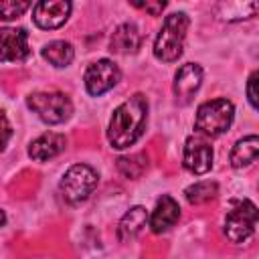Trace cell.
<instances>
[{
	"mask_svg": "<svg viewBox=\"0 0 259 259\" xmlns=\"http://www.w3.org/2000/svg\"><path fill=\"white\" fill-rule=\"evenodd\" d=\"M26 105L45 123H51V125L67 121L73 113L71 99L61 91H34L26 97Z\"/></svg>",
	"mask_w": 259,
	"mask_h": 259,
	"instance_id": "4",
	"label": "cell"
},
{
	"mask_svg": "<svg viewBox=\"0 0 259 259\" xmlns=\"http://www.w3.org/2000/svg\"><path fill=\"white\" fill-rule=\"evenodd\" d=\"M10 138H12V125H10L8 117H6V113L0 109V150L6 148Z\"/></svg>",
	"mask_w": 259,
	"mask_h": 259,
	"instance_id": "21",
	"label": "cell"
},
{
	"mask_svg": "<svg viewBox=\"0 0 259 259\" xmlns=\"http://www.w3.org/2000/svg\"><path fill=\"white\" fill-rule=\"evenodd\" d=\"M30 8V2H14V0H0V20L2 22H10L14 18H18L20 14H24Z\"/></svg>",
	"mask_w": 259,
	"mask_h": 259,
	"instance_id": "19",
	"label": "cell"
},
{
	"mask_svg": "<svg viewBox=\"0 0 259 259\" xmlns=\"http://www.w3.org/2000/svg\"><path fill=\"white\" fill-rule=\"evenodd\" d=\"M71 8L73 6L67 0H42L32 6V20L38 28L55 30L67 22Z\"/></svg>",
	"mask_w": 259,
	"mask_h": 259,
	"instance_id": "9",
	"label": "cell"
},
{
	"mask_svg": "<svg viewBox=\"0 0 259 259\" xmlns=\"http://www.w3.org/2000/svg\"><path fill=\"white\" fill-rule=\"evenodd\" d=\"M190 18L184 12H174L170 16H166L156 42H154V57L162 63H174L178 61V57L182 55L184 49V38H186V30H188Z\"/></svg>",
	"mask_w": 259,
	"mask_h": 259,
	"instance_id": "2",
	"label": "cell"
},
{
	"mask_svg": "<svg viewBox=\"0 0 259 259\" xmlns=\"http://www.w3.org/2000/svg\"><path fill=\"white\" fill-rule=\"evenodd\" d=\"M40 53L53 67H69L75 59V49L67 40H51L42 47Z\"/></svg>",
	"mask_w": 259,
	"mask_h": 259,
	"instance_id": "17",
	"label": "cell"
},
{
	"mask_svg": "<svg viewBox=\"0 0 259 259\" xmlns=\"http://www.w3.org/2000/svg\"><path fill=\"white\" fill-rule=\"evenodd\" d=\"M65 148H67V138L63 134L47 132V134H42V136H38L36 140L30 142L28 156L36 162H45V160H51V158L59 156Z\"/></svg>",
	"mask_w": 259,
	"mask_h": 259,
	"instance_id": "13",
	"label": "cell"
},
{
	"mask_svg": "<svg viewBox=\"0 0 259 259\" xmlns=\"http://www.w3.org/2000/svg\"><path fill=\"white\" fill-rule=\"evenodd\" d=\"M219 192V184L210 182V180H202V182H194L184 190V196L190 204H204L208 200H212Z\"/></svg>",
	"mask_w": 259,
	"mask_h": 259,
	"instance_id": "18",
	"label": "cell"
},
{
	"mask_svg": "<svg viewBox=\"0 0 259 259\" xmlns=\"http://www.w3.org/2000/svg\"><path fill=\"white\" fill-rule=\"evenodd\" d=\"M182 164L188 172L200 176L212 168V148L202 136H190L184 144Z\"/></svg>",
	"mask_w": 259,
	"mask_h": 259,
	"instance_id": "8",
	"label": "cell"
},
{
	"mask_svg": "<svg viewBox=\"0 0 259 259\" xmlns=\"http://www.w3.org/2000/svg\"><path fill=\"white\" fill-rule=\"evenodd\" d=\"M178 219H180V206H178V202L172 196L164 194L162 198H158L152 214L148 217V223H150V229L156 235H160V233H166L170 227H174Z\"/></svg>",
	"mask_w": 259,
	"mask_h": 259,
	"instance_id": "12",
	"label": "cell"
},
{
	"mask_svg": "<svg viewBox=\"0 0 259 259\" xmlns=\"http://www.w3.org/2000/svg\"><path fill=\"white\" fill-rule=\"evenodd\" d=\"M257 77H259V73L253 71L247 81V97H249V103L253 109H257Z\"/></svg>",
	"mask_w": 259,
	"mask_h": 259,
	"instance_id": "22",
	"label": "cell"
},
{
	"mask_svg": "<svg viewBox=\"0 0 259 259\" xmlns=\"http://www.w3.org/2000/svg\"><path fill=\"white\" fill-rule=\"evenodd\" d=\"M142 158H144L142 154H136V156H130V158H119V160H117V168H119V172H121L125 178H138L144 170L136 168V162H140Z\"/></svg>",
	"mask_w": 259,
	"mask_h": 259,
	"instance_id": "20",
	"label": "cell"
},
{
	"mask_svg": "<svg viewBox=\"0 0 259 259\" xmlns=\"http://www.w3.org/2000/svg\"><path fill=\"white\" fill-rule=\"evenodd\" d=\"M134 6L144 8V10H146V12H150L152 16H158V14L166 8V2H134Z\"/></svg>",
	"mask_w": 259,
	"mask_h": 259,
	"instance_id": "23",
	"label": "cell"
},
{
	"mask_svg": "<svg viewBox=\"0 0 259 259\" xmlns=\"http://www.w3.org/2000/svg\"><path fill=\"white\" fill-rule=\"evenodd\" d=\"M28 55V32L24 28H0V63H20Z\"/></svg>",
	"mask_w": 259,
	"mask_h": 259,
	"instance_id": "10",
	"label": "cell"
},
{
	"mask_svg": "<svg viewBox=\"0 0 259 259\" xmlns=\"http://www.w3.org/2000/svg\"><path fill=\"white\" fill-rule=\"evenodd\" d=\"M233 117H235V107L229 99H210L196 109L194 130L198 132V136L217 138L231 127Z\"/></svg>",
	"mask_w": 259,
	"mask_h": 259,
	"instance_id": "3",
	"label": "cell"
},
{
	"mask_svg": "<svg viewBox=\"0 0 259 259\" xmlns=\"http://www.w3.org/2000/svg\"><path fill=\"white\" fill-rule=\"evenodd\" d=\"M146 121H148V101L142 93H134L121 105L115 107L109 119L107 140L111 148L123 150L136 144L146 130Z\"/></svg>",
	"mask_w": 259,
	"mask_h": 259,
	"instance_id": "1",
	"label": "cell"
},
{
	"mask_svg": "<svg viewBox=\"0 0 259 259\" xmlns=\"http://www.w3.org/2000/svg\"><path fill=\"white\" fill-rule=\"evenodd\" d=\"M200 83H202V69H200V65H196V63L182 65L176 71L174 85H172V91L176 95V101L180 105H186L194 97V93L198 91Z\"/></svg>",
	"mask_w": 259,
	"mask_h": 259,
	"instance_id": "11",
	"label": "cell"
},
{
	"mask_svg": "<svg viewBox=\"0 0 259 259\" xmlns=\"http://www.w3.org/2000/svg\"><path fill=\"white\" fill-rule=\"evenodd\" d=\"M257 225V206L251 200H235L225 217V235L231 243H245Z\"/></svg>",
	"mask_w": 259,
	"mask_h": 259,
	"instance_id": "6",
	"label": "cell"
},
{
	"mask_svg": "<svg viewBox=\"0 0 259 259\" xmlns=\"http://www.w3.org/2000/svg\"><path fill=\"white\" fill-rule=\"evenodd\" d=\"M97 182H99V176L91 166L75 164L63 174V178L59 182V192L65 202L79 204L89 198V194L95 190Z\"/></svg>",
	"mask_w": 259,
	"mask_h": 259,
	"instance_id": "5",
	"label": "cell"
},
{
	"mask_svg": "<svg viewBox=\"0 0 259 259\" xmlns=\"http://www.w3.org/2000/svg\"><path fill=\"white\" fill-rule=\"evenodd\" d=\"M119 79H121L119 67L111 59H99L91 63L85 71V89L89 95L99 97L109 89H113L119 83Z\"/></svg>",
	"mask_w": 259,
	"mask_h": 259,
	"instance_id": "7",
	"label": "cell"
},
{
	"mask_svg": "<svg viewBox=\"0 0 259 259\" xmlns=\"http://www.w3.org/2000/svg\"><path fill=\"white\" fill-rule=\"evenodd\" d=\"M148 217L150 214H148V210L144 206H132L121 217V221L117 225V239L119 241H132V239H136L142 233V229L146 227Z\"/></svg>",
	"mask_w": 259,
	"mask_h": 259,
	"instance_id": "15",
	"label": "cell"
},
{
	"mask_svg": "<svg viewBox=\"0 0 259 259\" xmlns=\"http://www.w3.org/2000/svg\"><path fill=\"white\" fill-rule=\"evenodd\" d=\"M257 154H259V138L255 134H251L233 146L229 160H231L233 168H245L257 160Z\"/></svg>",
	"mask_w": 259,
	"mask_h": 259,
	"instance_id": "16",
	"label": "cell"
},
{
	"mask_svg": "<svg viewBox=\"0 0 259 259\" xmlns=\"http://www.w3.org/2000/svg\"><path fill=\"white\" fill-rule=\"evenodd\" d=\"M142 45V34L134 22H123L119 24L109 40V47L117 55H134Z\"/></svg>",
	"mask_w": 259,
	"mask_h": 259,
	"instance_id": "14",
	"label": "cell"
},
{
	"mask_svg": "<svg viewBox=\"0 0 259 259\" xmlns=\"http://www.w3.org/2000/svg\"><path fill=\"white\" fill-rule=\"evenodd\" d=\"M6 223V214H4V210H0V227Z\"/></svg>",
	"mask_w": 259,
	"mask_h": 259,
	"instance_id": "24",
	"label": "cell"
}]
</instances>
